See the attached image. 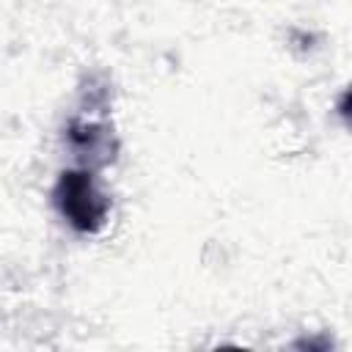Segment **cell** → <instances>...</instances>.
Masks as SVG:
<instances>
[{
  "mask_svg": "<svg viewBox=\"0 0 352 352\" xmlns=\"http://www.w3.org/2000/svg\"><path fill=\"white\" fill-rule=\"evenodd\" d=\"M63 190H66V195H63V212H66L77 226L88 228L94 220H99L102 206L94 201V192H91L88 179H82V176H69V179H63Z\"/></svg>",
  "mask_w": 352,
  "mask_h": 352,
  "instance_id": "1",
  "label": "cell"
}]
</instances>
